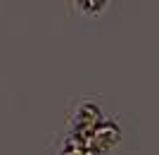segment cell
<instances>
[{"mask_svg":"<svg viewBox=\"0 0 159 155\" xmlns=\"http://www.w3.org/2000/svg\"><path fill=\"white\" fill-rule=\"evenodd\" d=\"M76 5H79L86 14H100L105 10L107 0H76Z\"/></svg>","mask_w":159,"mask_h":155,"instance_id":"6da1fadb","label":"cell"}]
</instances>
